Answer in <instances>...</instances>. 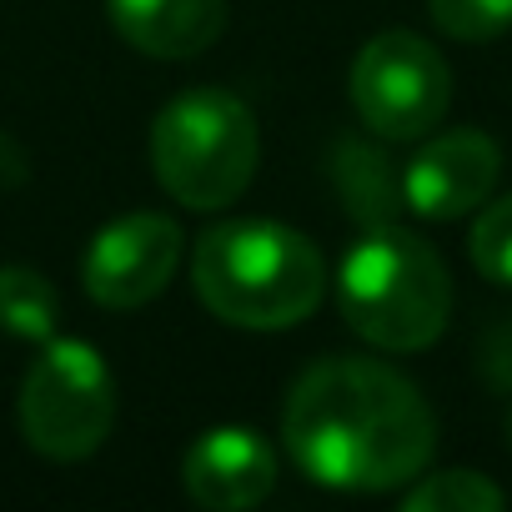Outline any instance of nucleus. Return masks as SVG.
Here are the masks:
<instances>
[{"instance_id":"obj_15","label":"nucleus","mask_w":512,"mask_h":512,"mask_svg":"<svg viewBox=\"0 0 512 512\" xmlns=\"http://www.w3.org/2000/svg\"><path fill=\"white\" fill-rule=\"evenodd\" d=\"M26 186V156L11 136H0V191H16Z\"/></svg>"},{"instance_id":"obj_10","label":"nucleus","mask_w":512,"mask_h":512,"mask_svg":"<svg viewBox=\"0 0 512 512\" xmlns=\"http://www.w3.org/2000/svg\"><path fill=\"white\" fill-rule=\"evenodd\" d=\"M126 46L156 61H191L226 31V0H106Z\"/></svg>"},{"instance_id":"obj_11","label":"nucleus","mask_w":512,"mask_h":512,"mask_svg":"<svg viewBox=\"0 0 512 512\" xmlns=\"http://www.w3.org/2000/svg\"><path fill=\"white\" fill-rule=\"evenodd\" d=\"M61 322L56 287L31 267H0V327L21 342H51Z\"/></svg>"},{"instance_id":"obj_3","label":"nucleus","mask_w":512,"mask_h":512,"mask_svg":"<svg viewBox=\"0 0 512 512\" xmlns=\"http://www.w3.org/2000/svg\"><path fill=\"white\" fill-rule=\"evenodd\" d=\"M337 302L347 327L382 352H422L452 312V277L432 241L377 221L342 262Z\"/></svg>"},{"instance_id":"obj_6","label":"nucleus","mask_w":512,"mask_h":512,"mask_svg":"<svg viewBox=\"0 0 512 512\" xmlns=\"http://www.w3.org/2000/svg\"><path fill=\"white\" fill-rule=\"evenodd\" d=\"M452 101L447 61L432 41L412 31H382L352 61V106L367 131L382 141H417L427 136Z\"/></svg>"},{"instance_id":"obj_14","label":"nucleus","mask_w":512,"mask_h":512,"mask_svg":"<svg viewBox=\"0 0 512 512\" xmlns=\"http://www.w3.org/2000/svg\"><path fill=\"white\" fill-rule=\"evenodd\" d=\"M472 267L487 282L512 287V191L477 216V226H472Z\"/></svg>"},{"instance_id":"obj_12","label":"nucleus","mask_w":512,"mask_h":512,"mask_svg":"<svg viewBox=\"0 0 512 512\" xmlns=\"http://www.w3.org/2000/svg\"><path fill=\"white\" fill-rule=\"evenodd\" d=\"M507 502V492L497 482H487L472 467H447V472H427L402 507L407 512H497Z\"/></svg>"},{"instance_id":"obj_5","label":"nucleus","mask_w":512,"mask_h":512,"mask_svg":"<svg viewBox=\"0 0 512 512\" xmlns=\"http://www.w3.org/2000/svg\"><path fill=\"white\" fill-rule=\"evenodd\" d=\"M116 422V377L91 342L51 337L21 387V432L41 457L81 462Z\"/></svg>"},{"instance_id":"obj_1","label":"nucleus","mask_w":512,"mask_h":512,"mask_svg":"<svg viewBox=\"0 0 512 512\" xmlns=\"http://www.w3.org/2000/svg\"><path fill=\"white\" fill-rule=\"evenodd\" d=\"M282 437L312 482L337 492H387L427 472L437 417L402 372L367 357H332L297 377Z\"/></svg>"},{"instance_id":"obj_2","label":"nucleus","mask_w":512,"mask_h":512,"mask_svg":"<svg viewBox=\"0 0 512 512\" xmlns=\"http://www.w3.org/2000/svg\"><path fill=\"white\" fill-rule=\"evenodd\" d=\"M191 282L211 317L246 332H282L317 312L327 262L297 226L216 221L196 241Z\"/></svg>"},{"instance_id":"obj_13","label":"nucleus","mask_w":512,"mask_h":512,"mask_svg":"<svg viewBox=\"0 0 512 512\" xmlns=\"http://www.w3.org/2000/svg\"><path fill=\"white\" fill-rule=\"evenodd\" d=\"M432 21L452 41H497L512 31V0H427Z\"/></svg>"},{"instance_id":"obj_16","label":"nucleus","mask_w":512,"mask_h":512,"mask_svg":"<svg viewBox=\"0 0 512 512\" xmlns=\"http://www.w3.org/2000/svg\"><path fill=\"white\" fill-rule=\"evenodd\" d=\"M507 442H512V412H507Z\"/></svg>"},{"instance_id":"obj_8","label":"nucleus","mask_w":512,"mask_h":512,"mask_svg":"<svg viewBox=\"0 0 512 512\" xmlns=\"http://www.w3.org/2000/svg\"><path fill=\"white\" fill-rule=\"evenodd\" d=\"M502 176V146L487 131H442L402 166V201L427 221H457L477 211Z\"/></svg>"},{"instance_id":"obj_7","label":"nucleus","mask_w":512,"mask_h":512,"mask_svg":"<svg viewBox=\"0 0 512 512\" xmlns=\"http://www.w3.org/2000/svg\"><path fill=\"white\" fill-rule=\"evenodd\" d=\"M181 262V226L161 211H131L106 221L86 256H81V277L96 307L106 312H136L151 297L166 292Z\"/></svg>"},{"instance_id":"obj_4","label":"nucleus","mask_w":512,"mask_h":512,"mask_svg":"<svg viewBox=\"0 0 512 512\" xmlns=\"http://www.w3.org/2000/svg\"><path fill=\"white\" fill-rule=\"evenodd\" d=\"M256 121L246 101L216 86L181 91L151 126L156 181L191 211L231 206L256 176Z\"/></svg>"},{"instance_id":"obj_9","label":"nucleus","mask_w":512,"mask_h":512,"mask_svg":"<svg viewBox=\"0 0 512 512\" xmlns=\"http://www.w3.org/2000/svg\"><path fill=\"white\" fill-rule=\"evenodd\" d=\"M181 477H186L191 502H201L211 512H241V507H256L272 497L277 452L251 427H211L206 437L191 442Z\"/></svg>"}]
</instances>
